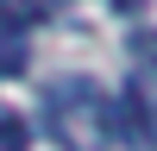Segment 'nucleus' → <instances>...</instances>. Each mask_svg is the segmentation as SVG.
<instances>
[{"instance_id": "1", "label": "nucleus", "mask_w": 157, "mask_h": 151, "mask_svg": "<svg viewBox=\"0 0 157 151\" xmlns=\"http://www.w3.org/2000/svg\"><path fill=\"white\" fill-rule=\"evenodd\" d=\"M44 126L63 151H101L113 138V107L101 95V82L88 76H63L44 88Z\"/></svg>"}, {"instance_id": "2", "label": "nucleus", "mask_w": 157, "mask_h": 151, "mask_svg": "<svg viewBox=\"0 0 157 151\" xmlns=\"http://www.w3.org/2000/svg\"><path fill=\"white\" fill-rule=\"evenodd\" d=\"M44 19V0H0V25L19 32V25H38Z\"/></svg>"}, {"instance_id": "3", "label": "nucleus", "mask_w": 157, "mask_h": 151, "mask_svg": "<svg viewBox=\"0 0 157 151\" xmlns=\"http://www.w3.org/2000/svg\"><path fill=\"white\" fill-rule=\"evenodd\" d=\"M19 69H25V44H19V32L0 25V76H19Z\"/></svg>"}, {"instance_id": "4", "label": "nucleus", "mask_w": 157, "mask_h": 151, "mask_svg": "<svg viewBox=\"0 0 157 151\" xmlns=\"http://www.w3.org/2000/svg\"><path fill=\"white\" fill-rule=\"evenodd\" d=\"M0 151H25V120L19 113H0Z\"/></svg>"}, {"instance_id": "5", "label": "nucleus", "mask_w": 157, "mask_h": 151, "mask_svg": "<svg viewBox=\"0 0 157 151\" xmlns=\"http://www.w3.org/2000/svg\"><path fill=\"white\" fill-rule=\"evenodd\" d=\"M132 57L157 69V25H145V32H132Z\"/></svg>"}, {"instance_id": "6", "label": "nucleus", "mask_w": 157, "mask_h": 151, "mask_svg": "<svg viewBox=\"0 0 157 151\" xmlns=\"http://www.w3.org/2000/svg\"><path fill=\"white\" fill-rule=\"evenodd\" d=\"M113 6H120V13H138V6H145V0H113Z\"/></svg>"}]
</instances>
